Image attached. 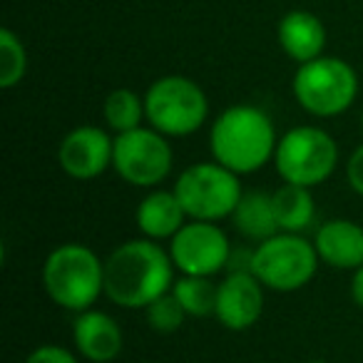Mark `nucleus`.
Instances as JSON below:
<instances>
[{
  "label": "nucleus",
  "instance_id": "1",
  "mask_svg": "<svg viewBox=\"0 0 363 363\" xmlns=\"http://www.w3.org/2000/svg\"><path fill=\"white\" fill-rule=\"evenodd\" d=\"M174 262L155 239H130L105 259V296L122 308H147L174 286Z\"/></svg>",
  "mask_w": 363,
  "mask_h": 363
},
{
  "label": "nucleus",
  "instance_id": "2",
  "mask_svg": "<svg viewBox=\"0 0 363 363\" xmlns=\"http://www.w3.org/2000/svg\"><path fill=\"white\" fill-rule=\"evenodd\" d=\"M279 137L274 122L262 107L232 105L214 120L209 130V150L214 162L239 177L254 174L267 162H274Z\"/></svg>",
  "mask_w": 363,
  "mask_h": 363
},
{
  "label": "nucleus",
  "instance_id": "3",
  "mask_svg": "<svg viewBox=\"0 0 363 363\" xmlns=\"http://www.w3.org/2000/svg\"><path fill=\"white\" fill-rule=\"evenodd\" d=\"M43 286L57 306L87 311L105 294V262L87 244H60L43 264Z\"/></svg>",
  "mask_w": 363,
  "mask_h": 363
},
{
  "label": "nucleus",
  "instance_id": "4",
  "mask_svg": "<svg viewBox=\"0 0 363 363\" xmlns=\"http://www.w3.org/2000/svg\"><path fill=\"white\" fill-rule=\"evenodd\" d=\"M174 194L189 219L219 222L234 214L242 199L239 174L219 162H197L189 164L174 182Z\"/></svg>",
  "mask_w": 363,
  "mask_h": 363
},
{
  "label": "nucleus",
  "instance_id": "5",
  "mask_svg": "<svg viewBox=\"0 0 363 363\" xmlns=\"http://www.w3.org/2000/svg\"><path fill=\"white\" fill-rule=\"evenodd\" d=\"M145 115L150 127L164 137H189L207 122L209 100L194 80L167 75L147 90Z\"/></svg>",
  "mask_w": 363,
  "mask_h": 363
},
{
  "label": "nucleus",
  "instance_id": "6",
  "mask_svg": "<svg viewBox=\"0 0 363 363\" xmlns=\"http://www.w3.org/2000/svg\"><path fill=\"white\" fill-rule=\"evenodd\" d=\"M318 252L313 242L301 234L279 232L267 242H259L252 254V274L279 294H291L303 289L318 269Z\"/></svg>",
  "mask_w": 363,
  "mask_h": 363
},
{
  "label": "nucleus",
  "instance_id": "7",
  "mask_svg": "<svg viewBox=\"0 0 363 363\" xmlns=\"http://www.w3.org/2000/svg\"><path fill=\"white\" fill-rule=\"evenodd\" d=\"M358 95V75L341 57H316L298 65L294 97L313 117L343 115Z\"/></svg>",
  "mask_w": 363,
  "mask_h": 363
},
{
  "label": "nucleus",
  "instance_id": "8",
  "mask_svg": "<svg viewBox=\"0 0 363 363\" xmlns=\"http://www.w3.org/2000/svg\"><path fill=\"white\" fill-rule=\"evenodd\" d=\"M274 167L289 184L318 187L336 172L338 145L321 127H294L279 137Z\"/></svg>",
  "mask_w": 363,
  "mask_h": 363
},
{
  "label": "nucleus",
  "instance_id": "9",
  "mask_svg": "<svg viewBox=\"0 0 363 363\" xmlns=\"http://www.w3.org/2000/svg\"><path fill=\"white\" fill-rule=\"evenodd\" d=\"M174 164L169 137L155 127H137L115 137L112 169L132 187H157Z\"/></svg>",
  "mask_w": 363,
  "mask_h": 363
},
{
  "label": "nucleus",
  "instance_id": "10",
  "mask_svg": "<svg viewBox=\"0 0 363 363\" xmlns=\"http://www.w3.org/2000/svg\"><path fill=\"white\" fill-rule=\"evenodd\" d=\"M169 257L174 269L184 277H217L229 267L232 244L217 222L189 219L174 237L169 239Z\"/></svg>",
  "mask_w": 363,
  "mask_h": 363
},
{
  "label": "nucleus",
  "instance_id": "11",
  "mask_svg": "<svg viewBox=\"0 0 363 363\" xmlns=\"http://www.w3.org/2000/svg\"><path fill=\"white\" fill-rule=\"evenodd\" d=\"M112 155H115V140L95 125L70 130L57 147L60 169L80 182L105 174L112 167Z\"/></svg>",
  "mask_w": 363,
  "mask_h": 363
},
{
  "label": "nucleus",
  "instance_id": "12",
  "mask_svg": "<svg viewBox=\"0 0 363 363\" xmlns=\"http://www.w3.org/2000/svg\"><path fill=\"white\" fill-rule=\"evenodd\" d=\"M264 311V284L252 272H229L219 281L217 311L224 328L229 331H247L259 321Z\"/></svg>",
  "mask_w": 363,
  "mask_h": 363
},
{
  "label": "nucleus",
  "instance_id": "13",
  "mask_svg": "<svg viewBox=\"0 0 363 363\" xmlns=\"http://www.w3.org/2000/svg\"><path fill=\"white\" fill-rule=\"evenodd\" d=\"M72 346L85 361L110 363L122 353V328L110 313L87 308L72 321Z\"/></svg>",
  "mask_w": 363,
  "mask_h": 363
},
{
  "label": "nucleus",
  "instance_id": "14",
  "mask_svg": "<svg viewBox=\"0 0 363 363\" xmlns=\"http://www.w3.org/2000/svg\"><path fill=\"white\" fill-rule=\"evenodd\" d=\"M313 247L323 264L341 272L363 267V227L351 219H328L318 227Z\"/></svg>",
  "mask_w": 363,
  "mask_h": 363
},
{
  "label": "nucleus",
  "instance_id": "15",
  "mask_svg": "<svg viewBox=\"0 0 363 363\" xmlns=\"http://www.w3.org/2000/svg\"><path fill=\"white\" fill-rule=\"evenodd\" d=\"M187 212L182 207L179 197L172 192H164V189H152L140 204H137L135 212V222L140 227V232L145 234L147 239H155V242H162V239H172L177 232H179L184 224H187Z\"/></svg>",
  "mask_w": 363,
  "mask_h": 363
},
{
  "label": "nucleus",
  "instance_id": "16",
  "mask_svg": "<svg viewBox=\"0 0 363 363\" xmlns=\"http://www.w3.org/2000/svg\"><path fill=\"white\" fill-rule=\"evenodd\" d=\"M279 43L291 60L303 65V62L321 57L323 45H326V30L313 13L291 11L279 23Z\"/></svg>",
  "mask_w": 363,
  "mask_h": 363
},
{
  "label": "nucleus",
  "instance_id": "17",
  "mask_svg": "<svg viewBox=\"0 0 363 363\" xmlns=\"http://www.w3.org/2000/svg\"><path fill=\"white\" fill-rule=\"evenodd\" d=\"M272 202H274L279 232L301 234L313 224L316 202H313V194L308 187L284 182L277 192H272Z\"/></svg>",
  "mask_w": 363,
  "mask_h": 363
},
{
  "label": "nucleus",
  "instance_id": "18",
  "mask_svg": "<svg viewBox=\"0 0 363 363\" xmlns=\"http://www.w3.org/2000/svg\"><path fill=\"white\" fill-rule=\"evenodd\" d=\"M229 219L234 222L237 232L252 242H267L269 237L279 234L272 194L267 192H244Z\"/></svg>",
  "mask_w": 363,
  "mask_h": 363
},
{
  "label": "nucleus",
  "instance_id": "19",
  "mask_svg": "<svg viewBox=\"0 0 363 363\" xmlns=\"http://www.w3.org/2000/svg\"><path fill=\"white\" fill-rule=\"evenodd\" d=\"M217 291L219 284H214L209 277H184V274L172 286V294L177 296V301L187 311V316L192 318L214 316V311H217Z\"/></svg>",
  "mask_w": 363,
  "mask_h": 363
},
{
  "label": "nucleus",
  "instance_id": "20",
  "mask_svg": "<svg viewBox=\"0 0 363 363\" xmlns=\"http://www.w3.org/2000/svg\"><path fill=\"white\" fill-rule=\"evenodd\" d=\"M142 120H147L145 115V97H140L135 90H112L105 100V122L110 130H115L117 135L130 132L142 127Z\"/></svg>",
  "mask_w": 363,
  "mask_h": 363
},
{
  "label": "nucleus",
  "instance_id": "21",
  "mask_svg": "<svg viewBox=\"0 0 363 363\" xmlns=\"http://www.w3.org/2000/svg\"><path fill=\"white\" fill-rule=\"evenodd\" d=\"M28 70V55L23 48L21 38L13 30L3 28L0 30V87H16L26 77Z\"/></svg>",
  "mask_w": 363,
  "mask_h": 363
},
{
  "label": "nucleus",
  "instance_id": "22",
  "mask_svg": "<svg viewBox=\"0 0 363 363\" xmlns=\"http://www.w3.org/2000/svg\"><path fill=\"white\" fill-rule=\"evenodd\" d=\"M147 313V323H150L152 331L157 333H174L184 326L187 321V311L182 308V303L177 301V296L172 291H167L164 296L155 298L150 306L145 308Z\"/></svg>",
  "mask_w": 363,
  "mask_h": 363
},
{
  "label": "nucleus",
  "instance_id": "23",
  "mask_svg": "<svg viewBox=\"0 0 363 363\" xmlns=\"http://www.w3.org/2000/svg\"><path fill=\"white\" fill-rule=\"evenodd\" d=\"M26 363H80V358L65 346L57 343H43V346L33 348L30 356L26 358Z\"/></svg>",
  "mask_w": 363,
  "mask_h": 363
},
{
  "label": "nucleus",
  "instance_id": "24",
  "mask_svg": "<svg viewBox=\"0 0 363 363\" xmlns=\"http://www.w3.org/2000/svg\"><path fill=\"white\" fill-rule=\"evenodd\" d=\"M346 179H348V187L363 197V145H358L356 150L351 152V157H348Z\"/></svg>",
  "mask_w": 363,
  "mask_h": 363
},
{
  "label": "nucleus",
  "instance_id": "25",
  "mask_svg": "<svg viewBox=\"0 0 363 363\" xmlns=\"http://www.w3.org/2000/svg\"><path fill=\"white\" fill-rule=\"evenodd\" d=\"M351 301L358 308H363V267L351 272Z\"/></svg>",
  "mask_w": 363,
  "mask_h": 363
},
{
  "label": "nucleus",
  "instance_id": "26",
  "mask_svg": "<svg viewBox=\"0 0 363 363\" xmlns=\"http://www.w3.org/2000/svg\"><path fill=\"white\" fill-rule=\"evenodd\" d=\"M306 363H328V361H306Z\"/></svg>",
  "mask_w": 363,
  "mask_h": 363
},
{
  "label": "nucleus",
  "instance_id": "27",
  "mask_svg": "<svg viewBox=\"0 0 363 363\" xmlns=\"http://www.w3.org/2000/svg\"><path fill=\"white\" fill-rule=\"evenodd\" d=\"M361 125H363V112H361Z\"/></svg>",
  "mask_w": 363,
  "mask_h": 363
}]
</instances>
